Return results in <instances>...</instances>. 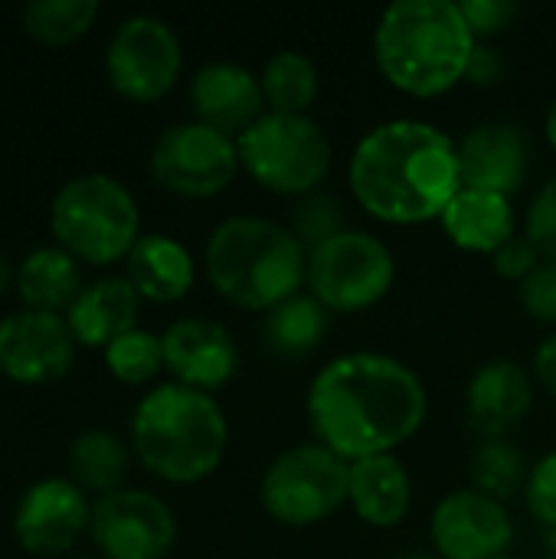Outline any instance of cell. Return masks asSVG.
<instances>
[{
    "mask_svg": "<svg viewBox=\"0 0 556 559\" xmlns=\"http://www.w3.org/2000/svg\"><path fill=\"white\" fill-rule=\"evenodd\" d=\"M305 409L318 445L354 465L410 442L426 423L429 393L397 357L360 350L318 370Z\"/></svg>",
    "mask_w": 556,
    "mask_h": 559,
    "instance_id": "obj_1",
    "label": "cell"
},
{
    "mask_svg": "<svg viewBox=\"0 0 556 559\" xmlns=\"http://www.w3.org/2000/svg\"><path fill=\"white\" fill-rule=\"evenodd\" d=\"M347 183L364 213L390 226L439 219L462 190L459 144L436 124L397 118L377 124L351 154Z\"/></svg>",
    "mask_w": 556,
    "mask_h": 559,
    "instance_id": "obj_2",
    "label": "cell"
},
{
    "mask_svg": "<svg viewBox=\"0 0 556 559\" xmlns=\"http://www.w3.org/2000/svg\"><path fill=\"white\" fill-rule=\"evenodd\" d=\"M478 39L452 0H397L374 29L380 75L413 98H439L465 82Z\"/></svg>",
    "mask_w": 556,
    "mask_h": 559,
    "instance_id": "obj_3",
    "label": "cell"
},
{
    "mask_svg": "<svg viewBox=\"0 0 556 559\" xmlns=\"http://www.w3.org/2000/svg\"><path fill=\"white\" fill-rule=\"evenodd\" d=\"M203 269L223 301L269 314L305 285L308 252L282 223L229 216L210 233L203 246Z\"/></svg>",
    "mask_w": 556,
    "mask_h": 559,
    "instance_id": "obj_4",
    "label": "cell"
},
{
    "mask_svg": "<svg viewBox=\"0 0 556 559\" xmlns=\"http://www.w3.org/2000/svg\"><path fill=\"white\" fill-rule=\"evenodd\" d=\"M229 442V426L210 393L161 383L141 396L131 416V449L161 481L197 485L210 478Z\"/></svg>",
    "mask_w": 556,
    "mask_h": 559,
    "instance_id": "obj_5",
    "label": "cell"
},
{
    "mask_svg": "<svg viewBox=\"0 0 556 559\" xmlns=\"http://www.w3.org/2000/svg\"><path fill=\"white\" fill-rule=\"evenodd\" d=\"M56 246L88 265L128 259L141 239V213L131 190L111 174H79L66 180L49 203Z\"/></svg>",
    "mask_w": 556,
    "mask_h": 559,
    "instance_id": "obj_6",
    "label": "cell"
},
{
    "mask_svg": "<svg viewBox=\"0 0 556 559\" xmlns=\"http://www.w3.org/2000/svg\"><path fill=\"white\" fill-rule=\"evenodd\" d=\"M239 167L269 193L308 197L318 193L331 170V141L308 115L265 111L236 138Z\"/></svg>",
    "mask_w": 556,
    "mask_h": 559,
    "instance_id": "obj_7",
    "label": "cell"
},
{
    "mask_svg": "<svg viewBox=\"0 0 556 559\" xmlns=\"http://www.w3.org/2000/svg\"><path fill=\"white\" fill-rule=\"evenodd\" d=\"M305 282L324 311L357 314L390 295L397 282V259L383 239L360 229H344L331 242L308 252Z\"/></svg>",
    "mask_w": 556,
    "mask_h": 559,
    "instance_id": "obj_8",
    "label": "cell"
},
{
    "mask_svg": "<svg viewBox=\"0 0 556 559\" xmlns=\"http://www.w3.org/2000/svg\"><path fill=\"white\" fill-rule=\"evenodd\" d=\"M351 465L331 449L308 442L282 452L262 475V508L285 527H311L347 504Z\"/></svg>",
    "mask_w": 556,
    "mask_h": 559,
    "instance_id": "obj_9",
    "label": "cell"
},
{
    "mask_svg": "<svg viewBox=\"0 0 556 559\" xmlns=\"http://www.w3.org/2000/svg\"><path fill=\"white\" fill-rule=\"evenodd\" d=\"M151 177L157 187L177 197L206 200L223 193L239 174V147L236 138L200 124L184 121L161 131L147 157Z\"/></svg>",
    "mask_w": 556,
    "mask_h": 559,
    "instance_id": "obj_10",
    "label": "cell"
},
{
    "mask_svg": "<svg viewBox=\"0 0 556 559\" xmlns=\"http://www.w3.org/2000/svg\"><path fill=\"white\" fill-rule=\"evenodd\" d=\"M184 69V49L177 33L147 13H134L108 39L105 75L111 88L128 102H157L164 98Z\"/></svg>",
    "mask_w": 556,
    "mask_h": 559,
    "instance_id": "obj_11",
    "label": "cell"
},
{
    "mask_svg": "<svg viewBox=\"0 0 556 559\" xmlns=\"http://www.w3.org/2000/svg\"><path fill=\"white\" fill-rule=\"evenodd\" d=\"M88 537L102 559H164L177 544V518L157 495L121 488L92 504Z\"/></svg>",
    "mask_w": 556,
    "mask_h": 559,
    "instance_id": "obj_12",
    "label": "cell"
},
{
    "mask_svg": "<svg viewBox=\"0 0 556 559\" xmlns=\"http://www.w3.org/2000/svg\"><path fill=\"white\" fill-rule=\"evenodd\" d=\"M75 337L66 314L13 311L0 318V373L13 383H52L72 370Z\"/></svg>",
    "mask_w": 556,
    "mask_h": 559,
    "instance_id": "obj_13",
    "label": "cell"
},
{
    "mask_svg": "<svg viewBox=\"0 0 556 559\" xmlns=\"http://www.w3.org/2000/svg\"><path fill=\"white\" fill-rule=\"evenodd\" d=\"M92 524L85 491L69 478H43L29 485L13 511V537L33 557H62Z\"/></svg>",
    "mask_w": 556,
    "mask_h": 559,
    "instance_id": "obj_14",
    "label": "cell"
},
{
    "mask_svg": "<svg viewBox=\"0 0 556 559\" xmlns=\"http://www.w3.org/2000/svg\"><path fill=\"white\" fill-rule=\"evenodd\" d=\"M429 537L442 559H498L514 540V524L501 501L462 488L436 504Z\"/></svg>",
    "mask_w": 556,
    "mask_h": 559,
    "instance_id": "obj_15",
    "label": "cell"
},
{
    "mask_svg": "<svg viewBox=\"0 0 556 559\" xmlns=\"http://www.w3.org/2000/svg\"><path fill=\"white\" fill-rule=\"evenodd\" d=\"M164 370L174 383L213 393L226 386L239 370V347L233 334L210 318H180L164 334Z\"/></svg>",
    "mask_w": 556,
    "mask_h": 559,
    "instance_id": "obj_16",
    "label": "cell"
},
{
    "mask_svg": "<svg viewBox=\"0 0 556 559\" xmlns=\"http://www.w3.org/2000/svg\"><path fill=\"white\" fill-rule=\"evenodd\" d=\"M459 170L465 190H488L511 197L531 170V144L511 121L475 124L459 141Z\"/></svg>",
    "mask_w": 556,
    "mask_h": 559,
    "instance_id": "obj_17",
    "label": "cell"
},
{
    "mask_svg": "<svg viewBox=\"0 0 556 559\" xmlns=\"http://www.w3.org/2000/svg\"><path fill=\"white\" fill-rule=\"evenodd\" d=\"M190 105L200 124L239 138L265 115L259 75L236 62H206L190 79Z\"/></svg>",
    "mask_w": 556,
    "mask_h": 559,
    "instance_id": "obj_18",
    "label": "cell"
},
{
    "mask_svg": "<svg viewBox=\"0 0 556 559\" xmlns=\"http://www.w3.org/2000/svg\"><path fill=\"white\" fill-rule=\"evenodd\" d=\"M534 403L531 373L514 360L485 364L465 390V423L472 432L488 439H508L524 423Z\"/></svg>",
    "mask_w": 556,
    "mask_h": 559,
    "instance_id": "obj_19",
    "label": "cell"
},
{
    "mask_svg": "<svg viewBox=\"0 0 556 559\" xmlns=\"http://www.w3.org/2000/svg\"><path fill=\"white\" fill-rule=\"evenodd\" d=\"M141 295L125 275L95 278L79 292L72 308L66 311V324L82 347H108L121 334L138 328Z\"/></svg>",
    "mask_w": 556,
    "mask_h": 559,
    "instance_id": "obj_20",
    "label": "cell"
},
{
    "mask_svg": "<svg viewBox=\"0 0 556 559\" xmlns=\"http://www.w3.org/2000/svg\"><path fill=\"white\" fill-rule=\"evenodd\" d=\"M347 504L354 514L377 531L400 527L413 504V485L397 455H374L351 465Z\"/></svg>",
    "mask_w": 556,
    "mask_h": 559,
    "instance_id": "obj_21",
    "label": "cell"
},
{
    "mask_svg": "<svg viewBox=\"0 0 556 559\" xmlns=\"http://www.w3.org/2000/svg\"><path fill=\"white\" fill-rule=\"evenodd\" d=\"M128 265V282L141 295V301L154 305H174L190 295L197 282V265L193 255L184 242L164 233H147L134 242V249L125 259Z\"/></svg>",
    "mask_w": 556,
    "mask_h": 559,
    "instance_id": "obj_22",
    "label": "cell"
},
{
    "mask_svg": "<svg viewBox=\"0 0 556 559\" xmlns=\"http://www.w3.org/2000/svg\"><path fill=\"white\" fill-rule=\"evenodd\" d=\"M446 236L452 246L478 255H495L505 242H511L518 233L514 203L511 197L488 193V190H459L456 200L439 216Z\"/></svg>",
    "mask_w": 556,
    "mask_h": 559,
    "instance_id": "obj_23",
    "label": "cell"
},
{
    "mask_svg": "<svg viewBox=\"0 0 556 559\" xmlns=\"http://www.w3.org/2000/svg\"><path fill=\"white\" fill-rule=\"evenodd\" d=\"M82 288L79 259L62 246H39L16 265V292L29 311L66 314Z\"/></svg>",
    "mask_w": 556,
    "mask_h": 559,
    "instance_id": "obj_24",
    "label": "cell"
},
{
    "mask_svg": "<svg viewBox=\"0 0 556 559\" xmlns=\"http://www.w3.org/2000/svg\"><path fill=\"white\" fill-rule=\"evenodd\" d=\"M128 445L108 429H85L69 445V481H75L85 495H111L121 491L128 475Z\"/></svg>",
    "mask_w": 556,
    "mask_h": 559,
    "instance_id": "obj_25",
    "label": "cell"
},
{
    "mask_svg": "<svg viewBox=\"0 0 556 559\" xmlns=\"http://www.w3.org/2000/svg\"><path fill=\"white\" fill-rule=\"evenodd\" d=\"M262 95L269 111L282 115H308L321 92V75L318 66L295 49H279L265 66H262Z\"/></svg>",
    "mask_w": 556,
    "mask_h": 559,
    "instance_id": "obj_26",
    "label": "cell"
},
{
    "mask_svg": "<svg viewBox=\"0 0 556 559\" xmlns=\"http://www.w3.org/2000/svg\"><path fill=\"white\" fill-rule=\"evenodd\" d=\"M265 344L282 357L311 354L328 334V311L311 295H295L265 314Z\"/></svg>",
    "mask_w": 556,
    "mask_h": 559,
    "instance_id": "obj_27",
    "label": "cell"
},
{
    "mask_svg": "<svg viewBox=\"0 0 556 559\" xmlns=\"http://www.w3.org/2000/svg\"><path fill=\"white\" fill-rule=\"evenodd\" d=\"M98 10V0H29L23 7V29L39 46H69L92 29Z\"/></svg>",
    "mask_w": 556,
    "mask_h": 559,
    "instance_id": "obj_28",
    "label": "cell"
},
{
    "mask_svg": "<svg viewBox=\"0 0 556 559\" xmlns=\"http://www.w3.org/2000/svg\"><path fill=\"white\" fill-rule=\"evenodd\" d=\"M472 488L495 498V501H511L528 488V462L524 452L511 439H488L475 449L472 465Z\"/></svg>",
    "mask_w": 556,
    "mask_h": 559,
    "instance_id": "obj_29",
    "label": "cell"
},
{
    "mask_svg": "<svg viewBox=\"0 0 556 559\" xmlns=\"http://www.w3.org/2000/svg\"><path fill=\"white\" fill-rule=\"evenodd\" d=\"M105 367L125 386L151 383L164 370V344L157 334L134 328L105 347Z\"/></svg>",
    "mask_w": 556,
    "mask_h": 559,
    "instance_id": "obj_30",
    "label": "cell"
},
{
    "mask_svg": "<svg viewBox=\"0 0 556 559\" xmlns=\"http://www.w3.org/2000/svg\"><path fill=\"white\" fill-rule=\"evenodd\" d=\"M288 229L301 242L305 252H315L318 246H324L344 233V210L328 193H308L295 203Z\"/></svg>",
    "mask_w": 556,
    "mask_h": 559,
    "instance_id": "obj_31",
    "label": "cell"
},
{
    "mask_svg": "<svg viewBox=\"0 0 556 559\" xmlns=\"http://www.w3.org/2000/svg\"><path fill=\"white\" fill-rule=\"evenodd\" d=\"M524 236L544 262H556V177L534 193L524 219Z\"/></svg>",
    "mask_w": 556,
    "mask_h": 559,
    "instance_id": "obj_32",
    "label": "cell"
},
{
    "mask_svg": "<svg viewBox=\"0 0 556 559\" xmlns=\"http://www.w3.org/2000/svg\"><path fill=\"white\" fill-rule=\"evenodd\" d=\"M524 501L528 511L537 524L556 531V452L544 455L531 475H528V488H524Z\"/></svg>",
    "mask_w": 556,
    "mask_h": 559,
    "instance_id": "obj_33",
    "label": "cell"
},
{
    "mask_svg": "<svg viewBox=\"0 0 556 559\" xmlns=\"http://www.w3.org/2000/svg\"><path fill=\"white\" fill-rule=\"evenodd\" d=\"M521 305L534 321L556 324V262H541L521 285Z\"/></svg>",
    "mask_w": 556,
    "mask_h": 559,
    "instance_id": "obj_34",
    "label": "cell"
},
{
    "mask_svg": "<svg viewBox=\"0 0 556 559\" xmlns=\"http://www.w3.org/2000/svg\"><path fill=\"white\" fill-rule=\"evenodd\" d=\"M462 16L469 23V29L475 33V39H492L498 33H505L514 16H518V3L511 0H462Z\"/></svg>",
    "mask_w": 556,
    "mask_h": 559,
    "instance_id": "obj_35",
    "label": "cell"
},
{
    "mask_svg": "<svg viewBox=\"0 0 556 559\" xmlns=\"http://www.w3.org/2000/svg\"><path fill=\"white\" fill-rule=\"evenodd\" d=\"M541 262H544V259H541V252L531 246L528 236H514L511 242H505V246L492 255V269H495L501 278L518 282V285H521Z\"/></svg>",
    "mask_w": 556,
    "mask_h": 559,
    "instance_id": "obj_36",
    "label": "cell"
},
{
    "mask_svg": "<svg viewBox=\"0 0 556 559\" xmlns=\"http://www.w3.org/2000/svg\"><path fill=\"white\" fill-rule=\"evenodd\" d=\"M501 79V59L492 46L478 43L475 52H472V62H469V72H465V82L472 85H495Z\"/></svg>",
    "mask_w": 556,
    "mask_h": 559,
    "instance_id": "obj_37",
    "label": "cell"
},
{
    "mask_svg": "<svg viewBox=\"0 0 556 559\" xmlns=\"http://www.w3.org/2000/svg\"><path fill=\"white\" fill-rule=\"evenodd\" d=\"M534 373H537L541 386L556 400V334H551L537 347V354H534Z\"/></svg>",
    "mask_w": 556,
    "mask_h": 559,
    "instance_id": "obj_38",
    "label": "cell"
},
{
    "mask_svg": "<svg viewBox=\"0 0 556 559\" xmlns=\"http://www.w3.org/2000/svg\"><path fill=\"white\" fill-rule=\"evenodd\" d=\"M13 278H16V272H13V262L0 252V295L13 285Z\"/></svg>",
    "mask_w": 556,
    "mask_h": 559,
    "instance_id": "obj_39",
    "label": "cell"
},
{
    "mask_svg": "<svg viewBox=\"0 0 556 559\" xmlns=\"http://www.w3.org/2000/svg\"><path fill=\"white\" fill-rule=\"evenodd\" d=\"M544 134H547V144L556 151V98L551 111H547V118H544Z\"/></svg>",
    "mask_w": 556,
    "mask_h": 559,
    "instance_id": "obj_40",
    "label": "cell"
},
{
    "mask_svg": "<svg viewBox=\"0 0 556 559\" xmlns=\"http://www.w3.org/2000/svg\"><path fill=\"white\" fill-rule=\"evenodd\" d=\"M79 559H95V557H79Z\"/></svg>",
    "mask_w": 556,
    "mask_h": 559,
    "instance_id": "obj_41",
    "label": "cell"
},
{
    "mask_svg": "<svg viewBox=\"0 0 556 559\" xmlns=\"http://www.w3.org/2000/svg\"><path fill=\"white\" fill-rule=\"evenodd\" d=\"M413 559H429V557H413Z\"/></svg>",
    "mask_w": 556,
    "mask_h": 559,
    "instance_id": "obj_42",
    "label": "cell"
},
{
    "mask_svg": "<svg viewBox=\"0 0 556 559\" xmlns=\"http://www.w3.org/2000/svg\"><path fill=\"white\" fill-rule=\"evenodd\" d=\"M498 559H511V557H498Z\"/></svg>",
    "mask_w": 556,
    "mask_h": 559,
    "instance_id": "obj_43",
    "label": "cell"
}]
</instances>
